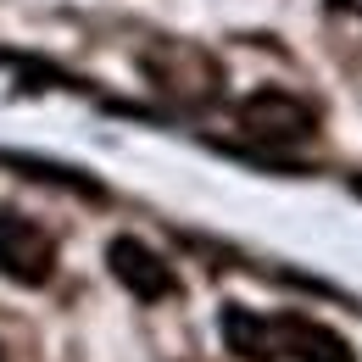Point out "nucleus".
<instances>
[{
    "instance_id": "1",
    "label": "nucleus",
    "mask_w": 362,
    "mask_h": 362,
    "mask_svg": "<svg viewBox=\"0 0 362 362\" xmlns=\"http://www.w3.org/2000/svg\"><path fill=\"white\" fill-rule=\"evenodd\" d=\"M0 273L17 284H45L56 273V245L45 228H34L28 218L0 212Z\"/></svg>"
},
{
    "instance_id": "2",
    "label": "nucleus",
    "mask_w": 362,
    "mask_h": 362,
    "mask_svg": "<svg viewBox=\"0 0 362 362\" xmlns=\"http://www.w3.org/2000/svg\"><path fill=\"white\" fill-rule=\"evenodd\" d=\"M112 273H117V284L134 290L139 301H156V296L173 290V273L162 268V257L145 251L139 240H117V245H112Z\"/></svg>"
},
{
    "instance_id": "3",
    "label": "nucleus",
    "mask_w": 362,
    "mask_h": 362,
    "mask_svg": "<svg viewBox=\"0 0 362 362\" xmlns=\"http://www.w3.org/2000/svg\"><path fill=\"white\" fill-rule=\"evenodd\" d=\"M245 129L262 139H301V134H313V112L296 106L290 95H257L245 106Z\"/></svg>"
},
{
    "instance_id": "4",
    "label": "nucleus",
    "mask_w": 362,
    "mask_h": 362,
    "mask_svg": "<svg viewBox=\"0 0 362 362\" xmlns=\"http://www.w3.org/2000/svg\"><path fill=\"white\" fill-rule=\"evenodd\" d=\"M273 334H279L273 351H290V357H301V362H351L346 357V340L329 334V329H317V323H307V317H279Z\"/></svg>"
}]
</instances>
